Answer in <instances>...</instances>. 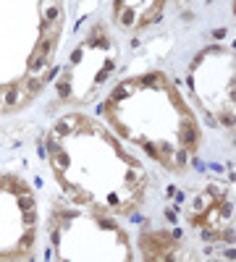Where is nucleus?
<instances>
[{
    "label": "nucleus",
    "instance_id": "obj_1",
    "mask_svg": "<svg viewBox=\"0 0 236 262\" xmlns=\"http://www.w3.org/2000/svg\"><path fill=\"white\" fill-rule=\"evenodd\" d=\"M45 152L55 184L74 205L102 215H132L142 207L147 168L95 118L60 116L45 137Z\"/></svg>",
    "mask_w": 236,
    "mask_h": 262
},
{
    "label": "nucleus",
    "instance_id": "obj_6",
    "mask_svg": "<svg viewBox=\"0 0 236 262\" xmlns=\"http://www.w3.org/2000/svg\"><path fill=\"white\" fill-rule=\"evenodd\" d=\"M189 223L210 242H233V200L231 191L221 186H207L195 196L189 210Z\"/></svg>",
    "mask_w": 236,
    "mask_h": 262
},
{
    "label": "nucleus",
    "instance_id": "obj_2",
    "mask_svg": "<svg viewBox=\"0 0 236 262\" xmlns=\"http://www.w3.org/2000/svg\"><path fill=\"white\" fill-rule=\"evenodd\" d=\"M102 116L121 139L176 176L191 168L202 144L197 111L165 71L121 79L105 97Z\"/></svg>",
    "mask_w": 236,
    "mask_h": 262
},
{
    "label": "nucleus",
    "instance_id": "obj_3",
    "mask_svg": "<svg viewBox=\"0 0 236 262\" xmlns=\"http://www.w3.org/2000/svg\"><path fill=\"white\" fill-rule=\"evenodd\" d=\"M50 244L58 259H134L126 231L111 215L53 205L48 217Z\"/></svg>",
    "mask_w": 236,
    "mask_h": 262
},
{
    "label": "nucleus",
    "instance_id": "obj_4",
    "mask_svg": "<svg viewBox=\"0 0 236 262\" xmlns=\"http://www.w3.org/2000/svg\"><path fill=\"white\" fill-rule=\"evenodd\" d=\"M191 95L210 123L233 126V50L228 45H210L191 60Z\"/></svg>",
    "mask_w": 236,
    "mask_h": 262
},
{
    "label": "nucleus",
    "instance_id": "obj_5",
    "mask_svg": "<svg viewBox=\"0 0 236 262\" xmlns=\"http://www.w3.org/2000/svg\"><path fill=\"white\" fill-rule=\"evenodd\" d=\"M37 242V200L32 186L0 173V259H27Z\"/></svg>",
    "mask_w": 236,
    "mask_h": 262
},
{
    "label": "nucleus",
    "instance_id": "obj_8",
    "mask_svg": "<svg viewBox=\"0 0 236 262\" xmlns=\"http://www.w3.org/2000/svg\"><path fill=\"white\" fill-rule=\"evenodd\" d=\"M137 249L142 252L144 259H179L181 257L179 238L165 228H149V231L139 233Z\"/></svg>",
    "mask_w": 236,
    "mask_h": 262
},
{
    "label": "nucleus",
    "instance_id": "obj_7",
    "mask_svg": "<svg viewBox=\"0 0 236 262\" xmlns=\"http://www.w3.org/2000/svg\"><path fill=\"white\" fill-rule=\"evenodd\" d=\"M165 0H113V21L126 32H139L160 18Z\"/></svg>",
    "mask_w": 236,
    "mask_h": 262
}]
</instances>
